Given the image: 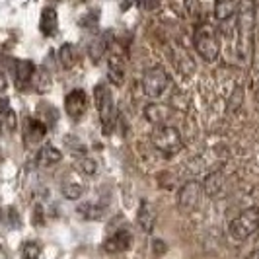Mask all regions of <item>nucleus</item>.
I'll list each match as a JSON object with an SVG mask.
<instances>
[{"mask_svg":"<svg viewBox=\"0 0 259 259\" xmlns=\"http://www.w3.org/2000/svg\"><path fill=\"white\" fill-rule=\"evenodd\" d=\"M238 45L240 59L249 63L253 51V35H255V0H244L238 8Z\"/></svg>","mask_w":259,"mask_h":259,"instance_id":"1","label":"nucleus"},{"mask_svg":"<svg viewBox=\"0 0 259 259\" xmlns=\"http://www.w3.org/2000/svg\"><path fill=\"white\" fill-rule=\"evenodd\" d=\"M195 49L201 55V59H205L207 63H212L219 59L221 55V41L219 33L212 26H201L195 31Z\"/></svg>","mask_w":259,"mask_h":259,"instance_id":"2","label":"nucleus"},{"mask_svg":"<svg viewBox=\"0 0 259 259\" xmlns=\"http://www.w3.org/2000/svg\"><path fill=\"white\" fill-rule=\"evenodd\" d=\"M152 144L166 156H174L182 150V135L176 127H171L168 123L156 125L152 131Z\"/></svg>","mask_w":259,"mask_h":259,"instance_id":"3","label":"nucleus"},{"mask_svg":"<svg viewBox=\"0 0 259 259\" xmlns=\"http://www.w3.org/2000/svg\"><path fill=\"white\" fill-rule=\"evenodd\" d=\"M169 86H171V76H169V72L164 66L160 65L152 66V68H148L144 72L143 76L144 96H148L152 100H158V98H162L169 90Z\"/></svg>","mask_w":259,"mask_h":259,"instance_id":"4","label":"nucleus"},{"mask_svg":"<svg viewBox=\"0 0 259 259\" xmlns=\"http://www.w3.org/2000/svg\"><path fill=\"white\" fill-rule=\"evenodd\" d=\"M96 105H98V111H100V121H102V131L104 135H111L115 129V121H117V111L115 104H113V98H111V92L105 84H98L96 86Z\"/></svg>","mask_w":259,"mask_h":259,"instance_id":"5","label":"nucleus"},{"mask_svg":"<svg viewBox=\"0 0 259 259\" xmlns=\"http://www.w3.org/2000/svg\"><path fill=\"white\" fill-rule=\"evenodd\" d=\"M259 230V208L251 207L240 212L232 222H230V236L238 242H244L249 236Z\"/></svg>","mask_w":259,"mask_h":259,"instance_id":"6","label":"nucleus"},{"mask_svg":"<svg viewBox=\"0 0 259 259\" xmlns=\"http://www.w3.org/2000/svg\"><path fill=\"white\" fill-rule=\"evenodd\" d=\"M201 193H203V185L199 182L183 183L180 193H178V207L185 210V212L193 210L199 205V201H201Z\"/></svg>","mask_w":259,"mask_h":259,"instance_id":"7","label":"nucleus"},{"mask_svg":"<svg viewBox=\"0 0 259 259\" xmlns=\"http://www.w3.org/2000/svg\"><path fill=\"white\" fill-rule=\"evenodd\" d=\"M65 107L68 117L78 121L80 117L86 113V109H88V96H86V92L80 90V88L68 92L65 98Z\"/></svg>","mask_w":259,"mask_h":259,"instance_id":"8","label":"nucleus"},{"mask_svg":"<svg viewBox=\"0 0 259 259\" xmlns=\"http://www.w3.org/2000/svg\"><path fill=\"white\" fill-rule=\"evenodd\" d=\"M76 212L84 221H102L107 212V205L100 201H86L76 207Z\"/></svg>","mask_w":259,"mask_h":259,"instance_id":"9","label":"nucleus"},{"mask_svg":"<svg viewBox=\"0 0 259 259\" xmlns=\"http://www.w3.org/2000/svg\"><path fill=\"white\" fill-rule=\"evenodd\" d=\"M131 246V234L127 230H117L111 234L104 242V249L109 253H119V251H127Z\"/></svg>","mask_w":259,"mask_h":259,"instance_id":"10","label":"nucleus"},{"mask_svg":"<svg viewBox=\"0 0 259 259\" xmlns=\"http://www.w3.org/2000/svg\"><path fill=\"white\" fill-rule=\"evenodd\" d=\"M137 222H139V226H141L143 232L150 234L154 230L156 210L148 201H141V207H139V212H137Z\"/></svg>","mask_w":259,"mask_h":259,"instance_id":"11","label":"nucleus"},{"mask_svg":"<svg viewBox=\"0 0 259 259\" xmlns=\"http://www.w3.org/2000/svg\"><path fill=\"white\" fill-rule=\"evenodd\" d=\"M35 74V65L27 59H22V61H16L14 63V76H16V84L18 88H24L26 84H29V80Z\"/></svg>","mask_w":259,"mask_h":259,"instance_id":"12","label":"nucleus"},{"mask_svg":"<svg viewBox=\"0 0 259 259\" xmlns=\"http://www.w3.org/2000/svg\"><path fill=\"white\" fill-rule=\"evenodd\" d=\"M39 29L45 37H53L59 29V18H57V10L55 8H43L41 12V20H39Z\"/></svg>","mask_w":259,"mask_h":259,"instance_id":"13","label":"nucleus"},{"mask_svg":"<svg viewBox=\"0 0 259 259\" xmlns=\"http://www.w3.org/2000/svg\"><path fill=\"white\" fill-rule=\"evenodd\" d=\"M107 80L113 86H121L125 82V65H123V59L117 55L109 57L107 61Z\"/></svg>","mask_w":259,"mask_h":259,"instance_id":"14","label":"nucleus"},{"mask_svg":"<svg viewBox=\"0 0 259 259\" xmlns=\"http://www.w3.org/2000/svg\"><path fill=\"white\" fill-rule=\"evenodd\" d=\"M61 158H63V152L59 148H55L51 144H45V146L39 148L37 152V166H41V168H51L57 162H61Z\"/></svg>","mask_w":259,"mask_h":259,"instance_id":"15","label":"nucleus"},{"mask_svg":"<svg viewBox=\"0 0 259 259\" xmlns=\"http://www.w3.org/2000/svg\"><path fill=\"white\" fill-rule=\"evenodd\" d=\"M109 39H111V33L105 31V33H100V35L88 45V53H90L94 63H100V61L104 59L105 51H107V47H109Z\"/></svg>","mask_w":259,"mask_h":259,"instance_id":"16","label":"nucleus"},{"mask_svg":"<svg viewBox=\"0 0 259 259\" xmlns=\"http://www.w3.org/2000/svg\"><path fill=\"white\" fill-rule=\"evenodd\" d=\"M238 12V2L236 0H214V18L219 22H226L234 18Z\"/></svg>","mask_w":259,"mask_h":259,"instance_id":"17","label":"nucleus"},{"mask_svg":"<svg viewBox=\"0 0 259 259\" xmlns=\"http://www.w3.org/2000/svg\"><path fill=\"white\" fill-rule=\"evenodd\" d=\"M47 133V127L43 125V121L37 119H27L24 125V139H27V143H37L39 139H43Z\"/></svg>","mask_w":259,"mask_h":259,"instance_id":"18","label":"nucleus"},{"mask_svg":"<svg viewBox=\"0 0 259 259\" xmlns=\"http://www.w3.org/2000/svg\"><path fill=\"white\" fill-rule=\"evenodd\" d=\"M203 189L210 197H219L222 193V189H224V176H222L221 171L210 174L207 180H205V183H203Z\"/></svg>","mask_w":259,"mask_h":259,"instance_id":"19","label":"nucleus"},{"mask_svg":"<svg viewBox=\"0 0 259 259\" xmlns=\"http://www.w3.org/2000/svg\"><path fill=\"white\" fill-rule=\"evenodd\" d=\"M59 61H61L63 68H72L78 61L76 47H74L72 43H63L61 49H59Z\"/></svg>","mask_w":259,"mask_h":259,"instance_id":"20","label":"nucleus"},{"mask_svg":"<svg viewBox=\"0 0 259 259\" xmlns=\"http://www.w3.org/2000/svg\"><path fill=\"white\" fill-rule=\"evenodd\" d=\"M174 59H176V65H178V68L182 70V74H193L195 70V65L193 61H191V57L185 53V49H182V47H174Z\"/></svg>","mask_w":259,"mask_h":259,"instance_id":"21","label":"nucleus"},{"mask_svg":"<svg viewBox=\"0 0 259 259\" xmlns=\"http://www.w3.org/2000/svg\"><path fill=\"white\" fill-rule=\"evenodd\" d=\"M76 169L84 176H96L98 174V162L90 156H78Z\"/></svg>","mask_w":259,"mask_h":259,"instance_id":"22","label":"nucleus"},{"mask_svg":"<svg viewBox=\"0 0 259 259\" xmlns=\"http://www.w3.org/2000/svg\"><path fill=\"white\" fill-rule=\"evenodd\" d=\"M146 117L154 125H162L168 117V109H166V105H146Z\"/></svg>","mask_w":259,"mask_h":259,"instance_id":"23","label":"nucleus"},{"mask_svg":"<svg viewBox=\"0 0 259 259\" xmlns=\"http://www.w3.org/2000/svg\"><path fill=\"white\" fill-rule=\"evenodd\" d=\"M82 193H84V187L80 183L66 182L63 185V195H65V199H68V201H76V199L82 197Z\"/></svg>","mask_w":259,"mask_h":259,"instance_id":"24","label":"nucleus"},{"mask_svg":"<svg viewBox=\"0 0 259 259\" xmlns=\"http://www.w3.org/2000/svg\"><path fill=\"white\" fill-rule=\"evenodd\" d=\"M41 255V247L35 242H26L22 247V259H39Z\"/></svg>","mask_w":259,"mask_h":259,"instance_id":"25","label":"nucleus"},{"mask_svg":"<svg viewBox=\"0 0 259 259\" xmlns=\"http://www.w3.org/2000/svg\"><path fill=\"white\" fill-rule=\"evenodd\" d=\"M98 20H100V10H98V8H94V10H90V12L80 20V26L86 27V29H92V27L98 26Z\"/></svg>","mask_w":259,"mask_h":259,"instance_id":"26","label":"nucleus"},{"mask_svg":"<svg viewBox=\"0 0 259 259\" xmlns=\"http://www.w3.org/2000/svg\"><path fill=\"white\" fill-rule=\"evenodd\" d=\"M139 6L146 12H152V10L160 8V0H139Z\"/></svg>","mask_w":259,"mask_h":259,"instance_id":"27","label":"nucleus"},{"mask_svg":"<svg viewBox=\"0 0 259 259\" xmlns=\"http://www.w3.org/2000/svg\"><path fill=\"white\" fill-rule=\"evenodd\" d=\"M10 111H12L10 109V100L8 98H0V115H6Z\"/></svg>","mask_w":259,"mask_h":259,"instance_id":"28","label":"nucleus"},{"mask_svg":"<svg viewBox=\"0 0 259 259\" xmlns=\"http://www.w3.org/2000/svg\"><path fill=\"white\" fill-rule=\"evenodd\" d=\"M152 246H154V253H156V255H162V253L166 251V244H164L162 240H154V242H152Z\"/></svg>","mask_w":259,"mask_h":259,"instance_id":"29","label":"nucleus"},{"mask_svg":"<svg viewBox=\"0 0 259 259\" xmlns=\"http://www.w3.org/2000/svg\"><path fill=\"white\" fill-rule=\"evenodd\" d=\"M247 259H259V249H255V251H253Z\"/></svg>","mask_w":259,"mask_h":259,"instance_id":"30","label":"nucleus"},{"mask_svg":"<svg viewBox=\"0 0 259 259\" xmlns=\"http://www.w3.org/2000/svg\"><path fill=\"white\" fill-rule=\"evenodd\" d=\"M4 88H6V80L0 76V90H4Z\"/></svg>","mask_w":259,"mask_h":259,"instance_id":"31","label":"nucleus"}]
</instances>
